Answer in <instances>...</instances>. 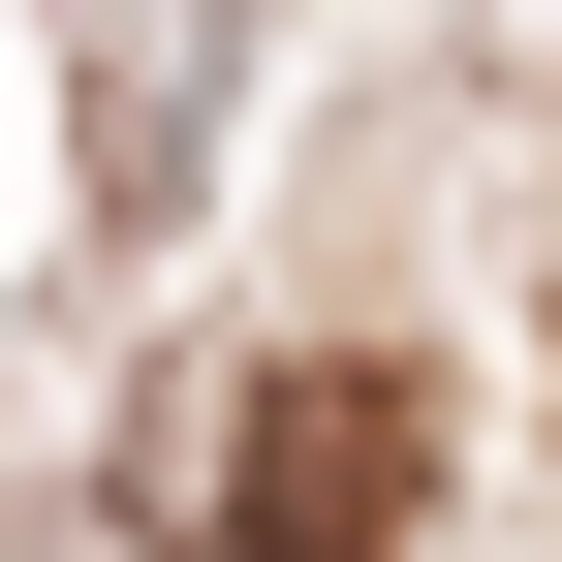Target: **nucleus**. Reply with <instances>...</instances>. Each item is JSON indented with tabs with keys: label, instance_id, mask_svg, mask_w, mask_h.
Masks as SVG:
<instances>
[{
	"label": "nucleus",
	"instance_id": "obj_1",
	"mask_svg": "<svg viewBox=\"0 0 562 562\" xmlns=\"http://www.w3.org/2000/svg\"><path fill=\"white\" fill-rule=\"evenodd\" d=\"M406 375H250V469H220V562H375L406 531Z\"/></svg>",
	"mask_w": 562,
	"mask_h": 562
}]
</instances>
